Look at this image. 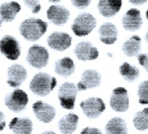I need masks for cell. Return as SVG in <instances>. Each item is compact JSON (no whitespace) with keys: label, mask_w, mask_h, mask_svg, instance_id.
Instances as JSON below:
<instances>
[{"label":"cell","mask_w":148,"mask_h":134,"mask_svg":"<svg viewBox=\"0 0 148 134\" xmlns=\"http://www.w3.org/2000/svg\"><path fill=\"white\" fill-rule=\"evenodd\" d=\"M47 29V23L42 19L29 18L20 24V34L30 42H35L44 36Z\"/></svg>","instance_id":"6da1fadb"},{"label":"cell","mask_w":148,"mask_h":134,"mask_svg":"<svg viewBox=\"0 0 148 134\" xmlns=\"http://www.w3.org/2000/svg\"><path fill=\"white\" fill-rule=\"evenodd\" d=\"M56 78L46 73H38L30 83V90L40 97H47L56 87Z\"/></svg>","instance_id":"7a4b0ae2"},{"label":"cell","mask_w":148,"mask_h":134,"mask_svg":"<svg viewBox=\"0 0 148 134\" xmlns=\"http://www.w3.org/2000/svg\"><path fill=\"white\" fill-rule=\"evenodd\" d=\"M97 25L96 18L90 13H82L78 15L71 25L73 33L78 37L89 35Z\"/></svg>","instance_id":"3957f363"},{"label":"cell","mask_w":148,"mask_h":134,"mask_svg":"<svg viewBox=\"0 0 148 134\" xmlns=\"http://www.w3.org/2000/svg\"><path fill=\"white\" fill-rule=\"evenodd\" d=\"M78 87L73 83L66 82L62 83L58 88V97L60 105L65 109H73L75 106V99L77 97Z\"/></svg>","instance_id":"277c9868"},{"label":"cell","mask_w":148,"mask_h":134,"mask_svg":"<svg viewBox=\"0 0 148 134\" xmlns=\"http://www.w3.org/2000/svg\"><path fill=\"white\" fill-rule=\"evenodd\" d=\"M49 55L45 47L40 45H33L28 50L27 62L33 68L42 69L49 63Z\"/></svg>","instance_id":"5b68a950"},{"label":"cell","mask_w":148,"mask_h":134,"mask_svg":"<svg viewBox=\"0 0 148 134\" xmlns=\"http://www.w3.org/2000/svg\"><path fill=\"white\" fill-rule=\"evenodd\" d=\"M29 101L28 94L20 88H16L5 97V104L10 110L21 112L26 108Z\"/></svg>","instance_id":"8992f818"},{"label":"cell","mask_w":148,"mask_h":134,"mask_svg":"<svg viewBox=\"0 0 148 134\" xmlns=\"http://www.w3.org/2000/svg\"><path fill=\"white\" fill-rule=\"evenodd\" d=\"M0 49H1L2 54L8 60H11V61H16L20 57V44L15 38L10 35L4 36L1 39Z\"/></svg>","instance_id":"52a82bcc"},{"label":"cell","mask_w":148,"mask_h":134,"mask_svg":"<svg viewBox=\"0 0 148 134\" xmlns=\"http://www.w3.org/2000/svg\"><path fill=\"white\" fill-rule=\"evenodd\" d=\"M83 112L89 118H96L106 109V104L100 97H89L80 103Z\"/></svg>","instance_id":"ba28073f"},{"label":"cell","mask_w":148,"mask_h":134,"mask_svg":"<svg viewBox=\"0 0 148 134\" xmlns=\"http://www.w3.org/2000/svg\"><path fill=\"white\" fill-rule=\"evenodd\" d=\"M111 107L116 112H125L130 107L128 92L125 87H116L113 90L110 99Z\"/></svg>","instance_id":"9c48e42d"},{"label":"cell","mask_w":148,"mask_h":134,"mask_svg":"<svg viewBox=\"0 0 148 134\" xmlns=\"http://www.w3.org/2000/svg\"><path fill=\"white\" fill-rule=\"evenodd\" d=\"M33 111L36 117L44 123H49L56 117V110L52 105L44 101H36L33 104Z\"/></svg>","instance_id":"30bf717a"},{"label":"cell","mask_w":148,"mask_h":134,"mask_svg":"<svg viewBox=\"0 0 148 134\" xmlns=\"http://www.w3.org/2000/svg\"><path fill=\"white\" fill-rule=\"evenodd\" d=\"M49 46L56 51H65L72 44L71 36L65 32H53L47 38Z\"/></svg>","instance_id":"8fae6325"},{"label":"cell","mask_w":148,"mask_h":134,"mask_svg":"<svg viewBox=\"0 0 148 134\" xmlns=\"http://www.w3.org/2000/svg\"><path fill=\"white\" fill-rule=\"evenodd\" d=\"M27 78V71L19 64H13L7 70V83L12 87H17Z\"/></svg>","instance_id":"7c38bea8"},{"label":"cell","mask_w":148,"mask_h":134,"mask_svg":"<svg viewBox=\"0 0 148 134\" xmlns=\"http://www.w3.org/2000/svg\"><path fill=\"white\" fill-rule=\"evenodd\" d=\"M74 55L80 61H93L99 57V52L90 42H80L74 48Z\"/></svg>","instance_id":"4fadbf2b"},{"label":"cell","mask_w":148,"mask_h":134,"mask_svg":"<svg viewBox=\"0 0 148 134\" xmlns=\"http://www.w3.org/2000/svg\"><path fill=\"white\" fill-rule=\"evenodd\" d=\"M69 10L66 7L61 5H51L47 11V16L51 22H52L56 26L64 25L67 22L69 18Z\"/></svg>","instance_id":"5bb4252c"},{"label":"cell","mask_w":148,"mask_h":134,"mask_svg":"<svg viewBox=\"0 0 148 134\" xmlns=\"http://www.w3.org/2000/svg\"><path fill=\"white\" fill-rule=\"evenodd\" d=\"M142 17L140 11L136 8L130 9L121 19L123 27L127 31H136L142 26Z\"/></svg>","instance_id":"9a60e30c"},{"label":"cell","mask_w":148,"mask_h":134,"mask_svg":"<svg viewBox=\"0 0 148 134\" xmlns=\"http://www.w3.org/2000/svg\"><path fill=\"white\" fill-rule=\"evenodd\" d=\"M101 75L95 70H87L82 74L80 82L78 83V90L83 92L89 88L97 87L101 83Z\"/></svg>","instance_id":"2e32d148"},{"label":"cell","mask_w":148,"mask_h":134,"mask_svg":"<svg viewBox=\"0 0 148 134\" xmlns=\"http://www.w3.org/2000/svg\"><path fill=\"white\" fill-rule=\"evenodd\" d=\"M9 128L14 134H31L33 122L28 117H14L9 123Z\"/></svg>","instance_id":"e0dca14e"},{"label":"cell","mask_w":148,"mask_h":134,"mask_svg":"<svg viewBox=\"0 0 148 134\" xmlns=\"http://www.w3.org/2000/svg\"><path fill=\"white\" fill-rule=\"evenodd\" d=\"M123 5L121 0H101L98 2V10L104 17H113L119 11Z\"/></svg>","instance_id":"ac0fdd59"},{"label":"cell","mask_w":148,"mask_h":134,"mask_svg":"<svg viewBox=\"0 0 148 134\" xmlns=\"http://www.w3.org/2000/svg\"><path fill=\"white\" fill-rule=\"evenodd\" d=\"M100 40L104 44L112 45L118 39V29L113 23H104L99 28Z\"/></svg>","instance_id":"d6986e66"},{"label":"cell","mask_w":148,"mask_h":134,"mask_svg":"<svg viewBox=\"0 0 148 134\" xmlns=\"http://www.w3.org/2000/svg\"><path fill=\"white\" fill-rule=\"evenodd\" d=\"M79 117L75 113H68L58 121V128L62 134H72L76 130Z\"/></svg>","instance_id":"ffe728a7"},{"label":"cell","mask_w":148,"mask_h":134,"mask_svg":"<svg viewBox=\"0 0 148 134\" xmlns=\"http://www.w3.org/2000/svg\"><path fill=\"white\" fill-rule=\"evenodd\" d=\"M21 7L18 2L9 1L1 4L0 14H1V22H11L15 19L16 15L20 12Z\"/></svg>","instance_id":"44dd1931"},{"label":"cell","mask_w":148,"mask_h":134,"mask_svg":"<svg viewBox=\"0 0 148 134\" xmlns=\"http://www.w3.org/2000/svg\"><path fill=\"white\" fill-rule=\"evenodd\" d=\"M105 130L107 134H127V125L121 117H114L107 122Z\"/></svg>","instance_id":"7402d4cb"},{"label":"cell","mask_w":148,"mask_h":134,"mask_svg":"<svg viewBox=\"0 0 148 134\" xmlns=\"http://www.w3.org/2000/svg\"><path fill=\"white\" fill-rule=\"evenodd\" d=\"M54 71H56L57 75L61 76H69L72 75L74 71H75V65H74L71 58L64 57V58L56 62Z\"/></svg>","instance_id":"603a6c76"},{"label":"cell","mask_w":148,"mask_h":134,"mask_svg":"<svg viewBox=\"0 0 148 134\" xmlns=\"http://www.w3.org/2000/svg\"><path fill=\"white\" fill-rule=\"evenodd\" d=\"M140 50H141V39L136 35L130 37L123 45V52L127 57L138 56Z\"/></svg>","instance_id":"cb8c5ba5"},{"label":"cell","mask_w":148,"mask_h":134,"mask_svg":"<svg viewBox=\"0 0 148 134\" xmlns=\"http://www.w3.org/2000/svg\"><path fill=\"white\" fill-rule=\"evenodd\" d=\"M120 74L126 82L132 83L136 81L139 76V70L135 66H131L130 63L125 62L120 67Z\"/></svg>","instance_id":"d4e9b609"},{"label":"cell","mask_w":148,"mask_h":134,"mask_svg":"<svg viewBox=\"0 0 148 134\" xmlns=\"http://www.w3.org/2000/svg\"><path fill=\"white\" fill-rule=\"evenodd\" d=\"M133 125L140 131L148 129V108H144L135 113L133 117Z\"/></svg>","instance_id":"484cf974"},{"label":"cell","mask_w":148,"mask_h":134,"mask_svg":"<svg viewBox=\"0 0 148 134\" xmlns=\"http://www.w3.org/2000/svg\"><path fill=\"white\" fill-rule=\"evenodd\" d=\"M137 94L140 104H148V80L143 81L138 85Z\"/></svg>","instance_id":"4316f807"},{"label":"cell","mask_w":148,"mask_h":134,"mask_svg":"<svg viewBox=\"0 0 148 134\" xmlns=\"http://www.w3.org/2000/svg\"><path fill=\"white\" fill-rule=\"evenodd\" d=\"M25 5L28 7L29 9H31V11L34 14L39 13L40 10V4L39 1H36V0H27V1L24 2Z\"/></svg>","instance_id":"83f0119b"},{"label":"cell","mask_w":148,"mask_h":134,"mask_svg":"<svg viewBox=\"0 0 148 134\" xmlns=\"http://www.w3.org/2000/svg\"><path fill=\"white\" fill-rule=\"evenodd\" d=\"M137 60L139 64L148 72V54H140L137 56Z\"/></svg>","instance_id":"f1b7e54d"},{"label":"cell","mask_w":148,"mask_h":134,"mask_svg":"<svg viewBox=\"0 0 148 134\" xmlns=\"http://www.w3.org/2000/svg\"><path fill=\"white\" fill-rule=\"evenodd\" d=\"M91 3L90 0H77V1H72V4L75 7H77L78 9H84L86 7L89 6V4Z\"/></svg>","instance_id":"f546056e"},{"label":"cell","mask_w":148,"mask_h":134,"mask_svg":"<svg viewBox=\"0 0 148 134\" xmlns=\"http://www.w3.org/2000/svg\"><path fill=\"white\" fill-rule=\"evenodd\" d=\"M80 134H103L102 131L99 128L95 127H85L81 131Z\"/></svg>","instance_id":"4dcf8cb0"},{"label":"cell","mask_w":148,"mask_h":134,"mask_svg":"<svg viewBox=\"0 0 148 134\" xmlns=\"http://www.w3.org/2000/svg\"><path fill=\"white\" fill-rule=\"evenodd\" d=\"M4 126H5V122H4V113L1 112V130L4 129Z\"/></svg>","instance_id":"1f68e13d"},{"label":"cell","mask_w":148,"mask_h":134,"mask_svg":"<svg viewBox=\"0 0 148 134\" xmlns=\"http://www.w3.org/2000/svg\"><path fill=\"white\" fill-rule=\"evenodd\" d=\"M145 2L146 1H144V0H143V1H130V3H131V4H137V5H140V4H144Z\"/></svg>","instance_id":"d6a6232c"},{"label":"cell","mask_w":148,"mask_h":134,"mask_svg":"<svg viewBox=\"0 0 148 134\" xmlns=\"http://www.w3.org/2000/svg\"><path fill=\"white\" fill-rule=\"evenodd\" d=\"M42 134H56V133L53 132V131H45V132H42Z\"/></svg>","instance_id":"836d02e7"},{"label":"cell","mask_w":148,"mask_h":134,"mask_svg":"<svg viewBox=\"0 0 148 134\" xmlns=\"http://www.w3.org/2000/svg\"><path fill=\"white\" fill-rule=\"evenodd\" d=\"M145 39H146V42L148 43V31H147V33H146V35H145Z\"/></svg>","instance_id":"e575fe53"},{"label":"cell","mask_w":148,"mask_h":134,"mask_svg":"<svg viewBox=\"0 0 148 134\" xmlns=\"http://www.w3.org/2000/svg\"><path fill=\"white\" fill-rule=\"evenodd\" d=\"M146 18H147V20H148V10L146 11Z\"/></svg>","instance_id":"d590c367"}]
</instances>
